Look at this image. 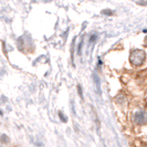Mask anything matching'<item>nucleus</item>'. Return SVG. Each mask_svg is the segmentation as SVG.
Here are the masks:
<instances>
[{
    "mask_svg": "<svg viewBox=\"0 0 147 147\" xmlns=\"http://www.w3.org/2000/svg\"><path fill=\"white\" fill-rule=\"evenodd\" d=\"M146 54L143 50H133L129 55V62L134 66H140L144 64Z\"/></svg>",
    "mask_w": 147,
    "mask_h": 147,
    "instance_id": "1",
    "label": "nucleus"
},
{
    "mask_svg": "<svg viewBox=\"0 0 147 147\" xmlns=\"http://www.w3.org/2000/svg\"><path fill=\"white\" fill-rule=\"evenodd\" d=\"M133 123L135 125H145L147 124V112L145 110H137L132 115Z\"/></svg>",
    "mask_w": 147,
    "mask_h": 147,
    "instance_id": "2",
    "label": "nucleus"
},
{
    "mask_svg": "<svg viewBox=\"0 0 147 147\" xmlns=\"http://www.w3.org/2000/svg\"><path fill=\"white\" fill-rule=\"evenodd\" d=\"M93 80H94V83H95L97 93H98V94H101V81H100L98 76H97L95 73H93Z\"/></svg>",
    "mask_w": 147,
    "mask_h": 147,
    "instance_id": "3",
    "label": "nucleus"
},
{
    "mask_svg": "<svg viewBox=\"0 0 147 147\" xmlns=\"http://www.w3.org/2000/svg\"><path fill=\"white\" fill-rule=\"evenodd\" d=\"M59 117L61 118V121H62V122H64V123L67 121L66 116H64V115H63V113H62V112H59Z\"/></svg>",
    "mask_w": 147,
    "mask_h": 147,
    "instance_id": "4",
    "label": "nucleus"
},
{
    "mask_svg": "<svg viewBox=\"0 0 147 147\" xmlns=\"http://www.w3.org/2000/svg\"><path fill=\"white\" fill-rule=\"evenodd\" d=\"M0 140H1L2 143H5V144L9 143V140H7V136H6V135H1V138H0Z\"/></svg>",
    "mask_w": 147,
    "mask_h": 147,
    "instance_id": "5",
    "label": "nucleus"
},
{
    "mask_svg": "<svg viewBox=\"0 0 147 147\" xmlns=\"http://www.w3.org/2000/svg\"><path fill=\"white\" fill-rule=\"evenodd\" d=\"M78 92H79V95H80V97H81L82 100H83V92H82L81 85H78Z\"/></svg>",
    "mask_w": 147,
    "mask_h": 147,
    "instance_id": "6",
    "label": "nucleus"
},
{
    "mask_svg": "<svg viewBox=\"0 0 147 147\" xmlns=\"http://www.w3.org/2000/svg\"><path fill=\"white\" fill-rule=\"evenodd\" d=\"M96 38H97V34H95V33H94V34H92V36H91V38H90V43L94 42V41L96 40Z\"/></svg>",
    "mask_w": 147,
    "mask_h": 147,
    "instance_id": "7",
    "label": "nucleus"
},
{
    "mask_svg": "<svg viewBox=\"0 0 147 147\" xmlns=\"http://www.w3.org/2000/svg\"><path fill=\"white\" fill-rule=\"evenodd\" d=\"M82 45H83V40H82L81 42H80V44H79V48H78V53H79V54H81V49H82Z\"/></svg>",
    "mask_w": 147,
    "mask_h": 147,
    "instance_id": "8",
    "label": "nucleus"
},
{
    "mask_svg": "<svg viewBox=\"0 0 147 147\" xmlns=\"http://www.w3.org/2000/svg\"><path fill=\"white\" fill-rule=\"evenodd\" d=\"M103 15H113V11H111V10H104Z\"/></svg>",
    "mask_w": 147,
    "mask_h": 147,
    "instance_id": "9",
    "label": "nucleus"
},
{
    "mask_svg": "<svg viewBox=\"0 0 147 147\" xmlns=\"http://www.w3.org/2000/svg\"><path fill=\"white\" fill-rule=\"evenodd\" d=\"M97 63H98V67H101L102 64H103V62H102V60L101 59H98V62H97Z\"/></svg>",
    "mask_w": 147,
    "mask_h": 147,
    "instance_id": "10",
    "label": "nucleus"
},
{
    "mask_svg": "<svg viewBox=\"0 0 147 147\" xmlns=\"http://www.w3.org/2000/svg\"><path fill=\"white\" fill-rule=\"evenodd\" d=\"M143 147H147V144H143Z\"/></svg>",
    "mask_w": 147,
    "mask_h": 147,
    "instance_id": "11",
    "label": "nucleus"
},
{
    "mask_svg": "<svg viewBox=\"0 0 147 147\" xmlns=\"http://www.w3.org/2000/svg\"><path fill=\"white\" fill-rule=\"evenodd\" d=\"M145 103H146V105H147V96H146V98H145Z\"/></svg>",
    "mask_w": 147,
    "mask_h": 147,
    "instance_id": "12",
    "label": "nucleus"
},
{
    "mask_svg": "<svg viewBox=\"0 0 147 147\" xmlns=\"http://www.w3.org/2000/svg\"><path fill=\"white\" fill-rule=\"evenodd\" d=\"M0 115H2V112H1V111H0Z\"/></svg>",
    "mask_w": 147,
    "mask_h": 147,
    "instance_id": "13",
    "label": "nucleus"
}]
</instances>
